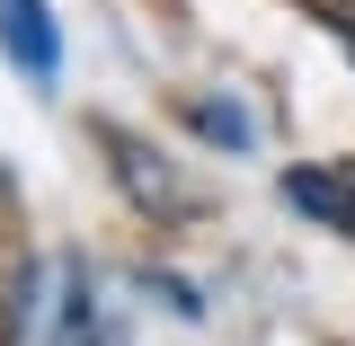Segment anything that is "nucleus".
Returning a JSON list of instances; mask_svg holds the SVG:
<instances>
[{
  "label": "nucleus",
  "mask_w": 355,
  "mask_h": 346,
  "mask_svg": "<svg viewBox=\"0 0 355 346\" xmlns=\"http://www.w3.org/2000/svg\"><path fill=\"white\" fill-rule=\"evenodd\" d=\"M0 346H116L107 302H98V284H89V266L71 249H36V258L9 266Z\"/></svg>",
  "instance_id": "nucleus-1"
},
{
  "label": "nucleus",
  "mask_w": 355,
  "mask_h": 346,
  "mask_svg": "<svg viewBox=\"0 0 355 346\" xmlns=\"http://www.w3.org/2000/svg\"><path fill=\"white\" fill-rule=\"evenodd\" d=\"M0 53L36 89H53L62 80V27H53V9L44 0H0Z\"/></svg>",
  "instance_id": "nucleus-2"
},
{
  "label": "nucleus",
  "mask_w": 355,
  "mask_h": 346,
  "mask_svg": "<svg viewBox=\"0 0 355 346\" xmlns=\"http://www.w3.org/2000/svg\"><path fill=\"white\" fill-rule=\"evenodd\" d=\"M284 205L311 222H329L338 240H355V151L347 160H311V169H284Z\"/></svg>",
  "instance_id": "nucleus-3"
},
{
  "label": "nucleus",
  "mask_w": 355,
  "mask_h": 346,
  "mask_svg": "<svg viewBox=\"0 0 355 346\" xmlns=\"http://www.w3.org/2000/svg\"><path fill=\"white\" fill-rule=\"evenodd\" d=\"M98 142H107V169L125 178V196L142 205V214H178V205H187L178 169H160V160H151V142H142V133H125V125H98Z\"/></svg>",
  "instance_id": "nucleus-4"
},
{
  "label": "nucleus",
  "mask_w": 355,
  "mask_h": 346,
  "mask_svg": "<svg viewBox=\"0 0 355 346\" xmlns=\"http://www.w3.org/2000/svg\"><path fill=\"white\" fill-rule=\"evenodd\" d=\"M196 125L214 133V142H249V116H240V107H214V98L196 107Z\"/></svg>",
  "instance_id": "nucleus-5"
},
{
  "label": "nucleus",
  "mask_w": 355,
  "mask_h": 346,
  "mask_svg": "<svg viewBox=\"0 0 355 346\" xmlns=\"http://www.w3.org/2000/svg\"><path fill=\"white\" fill-rule=\"evenodd\" d=\"M311 18H320V27H329V36L355 53V0H311Z\"/></svg>",
  "instance_id": "nucleus-6"
}]
</instances>
